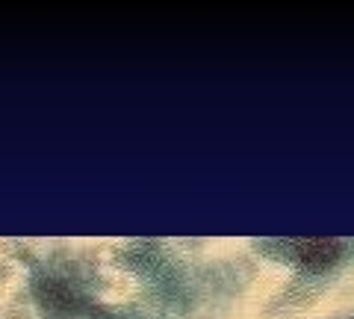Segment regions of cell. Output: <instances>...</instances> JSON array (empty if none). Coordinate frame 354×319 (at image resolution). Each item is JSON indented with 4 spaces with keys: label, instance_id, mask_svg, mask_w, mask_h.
<instances>
[{
    "label": "cell",
    "instance_id": "1",
    "mask_svg": "<svg viewBox=\"0 0 354 319\" xmlns=\"http://www.w3.org/2000/svg\"><path fill=\"white\" fill-rule=\"evenodd\" d=\"M295 257L307 269H325L339 257V243L337 239H307V243L301 239V243H295Z\"/></svg>",
    "mask_w": 354,
    "mask_h": 319
}]
</instances>
